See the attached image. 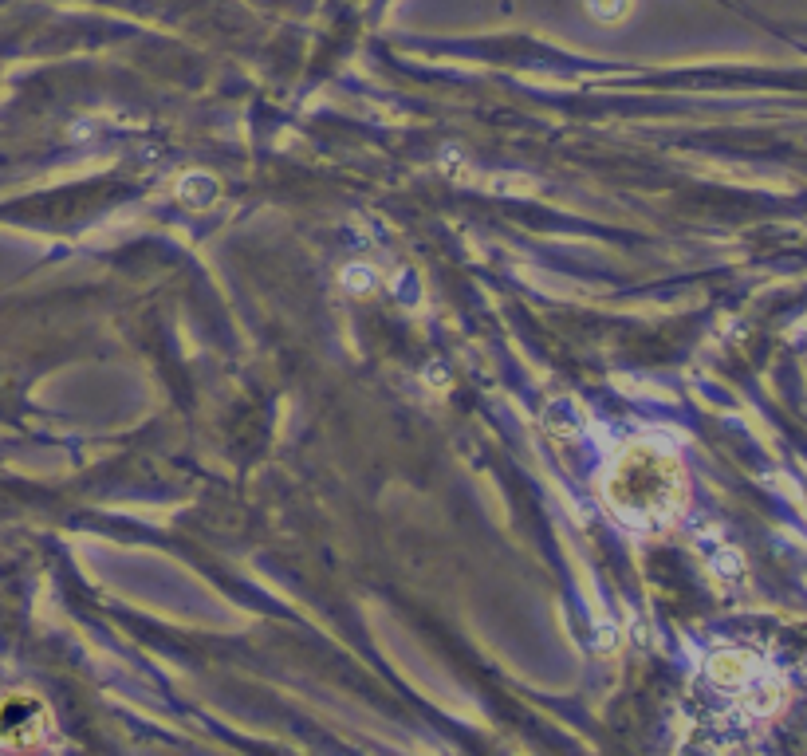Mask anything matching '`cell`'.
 <instances>
[{"instance_id": "obj_1", "label": "cell", "mask_w": 807, "mask_h": 756, "mask_svg": "<svg viewBox=\"0 0 807 756\" xmlns=\"http://www.w3.org/2000/svg\"><path fill=\"white\" fill-rule=\"evenodd\" d=\"M607 497L626 520H662L682 501V469L666 449L634 445L615 465Z\"/></svg>"}]
</instances>
